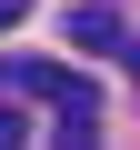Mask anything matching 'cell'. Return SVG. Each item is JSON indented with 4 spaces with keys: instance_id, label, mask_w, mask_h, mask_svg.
Listing matches in <instances>:
<instances>
[{
    "instance_id": "6da1fadb",
    "label": "cell",
    "mask_w": 140,
    "mask_h": 150,
    "mask_svg": "<svg viewBox=\"0 0 140 150\" xmlns=\"http://www.w3.org/2000/svg\"><path fill=\"white\" fill-rule=\"evenodd\" d=\"M60 40H70V50H130V30H120V10H100V0H80Z\"/></svg>"
},
{
    "instance_id": "7a4b0ae2",
    "label": "cell",
    "mask_w": 140,
    "mask_h": 150,
    "mask_svg": "<svg viewBox=\"0 0 140 150\" xmlns=\"http://www.w3.org/2000/svg\"><path fill=\"white\" fill-rule=\"evenodd\" d=\"M90 120H100V110H60V120H50V150H100Z\"/></svg>"
},
{
    "instance_id": "3957f363",
    "label": "cell",
    "mask_w": 140,
    "mask_h": 150,
    "mask_svg": "<svg viewBox=\"0 0 140 150\" xmlns=\"http://www.w3.org/2000/svg\"><path fill=\"white\" fill-rule=\"evenodd\" d=\"M20 140H30V130H20V110H0V150H20Z\"/></svg>"
},
{
    "instance_id": "277c9868",
    "label": "cell",
    "mask_w": 140,
    "mask_h": 150,
    "mask_svg": "<svg viewBox=\"0 0 140 150\" xmlns=\"http://www.w3.org/2000/svg\"><path fill=\"white\" fill-rule=\"evenodd\" d=\"M10 20H20V0H0V30H10Z\"/></svg>"
},
{
    "instance_id": "5b68a950",
    "label": "cell",
    "mask_w": 140,
    "mask_h": 150,
    "mask_svg": "<svg viewBox=\"0 0 140 150\" xmlns=\"http://www.w3.org/2000/svg\"><path fill=\"white\" fill-rule=\"evenodd\" d=\"M120 60H130V80H140V40H130V50H120Z\"/></svg>"
}]
</instances>
